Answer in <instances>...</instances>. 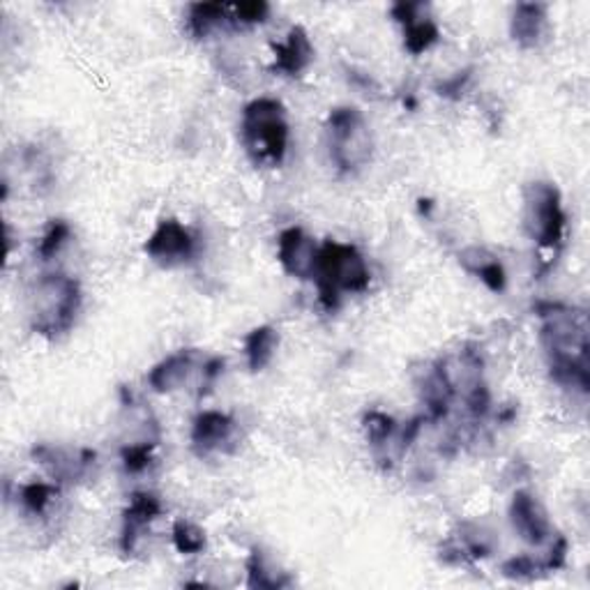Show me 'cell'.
Instances as JSON below:
<instances>
[{
    "instance_id": "1",
    "label": "cell",
    "mask_w": 590,
    "mask_h": 590,
    "mask_svg": "<svg viewBox=\"0 0 590 590\" xmlns=\"http://www.w3.org/2000/svg\"><path fill=\"white\" fill-rule=\"evenodd\" d=\"M549 369L561 386L588 392V318L561 302H538Z\"/></svg>"
},
{
    "instance_id": "2",
    "label": "cell",
    "mask_w": 590,
    "mask_h": 590,
    "mask_svg": "<svg viewBox=\"0 0 590 590\" xmlns=\"http://www.w3.org/2000/svg\"><path fill=\"white\" fill-rule=\"evenodd\" d=\"M314 281L321 304L328 312L339 307L341 293H363L369 289V265L353 244H341L328 240L318 247Z\"/></svg>"
},
{
    "instance_id": "3",
    "label": "cell",
    "mask_w": 590,
    "mask_h": 590,
    "mask_svg": "<svg viewBox=\"0 0 590 590\" xmlns=\"http://www.w3.org/2000/svg\"><path fill=\"white\" fill-rule=\"evenodd\" d=\"M242 143L256 164L279 166L289 150V123L277 100L259 98L242 111Z\"/></svg>"
},
{
    "instance_id": "4",
    "label": "cell",
    "mask_w": 590,
    "mask_h": 590,
    "mask_svg": "<svg viewBox=\"0 0 590 590\" xmlns=\"http://www.w3.org/2000/svg\"><path fill=\"white\" fill-rule=\"evenodd\" d=\"M81 310L79 281L51 273L37 279L30 293V326L37 335L59 337L67 332Z\"/></svg>"
},
{
    "instance_id": "5",
    "label": "cell",
    "mask_w": 590,
    "mask_h": 590,
    "mask_svg": "<svg viewBox=\"0 0 590 590\" xmlns=\"http://www.w3.org/2000/svg\"><path fill=\"white\" fill-rule=\"evenodd\" d=\"M565 211L561 192L551 183H528L524 187V226L544 250H558L565 238Z\"/></svg>"
},
{
    "instance_id": "6",
    "label": "cell",
    "mask_w": 590,
    "mask_h": 590,
    "mask_svg": "<svg viewBox=\"0 0 590 590\" xmlns=\"http://www.w3.org/2000/svg\"><path fill=\"white\" fill-rule=\"evenodd\" d=\"M330 155L339 171L363 168L372 158V135L365 116L353 106H339L328 118Z\"/></svg>"
},
{
    "instance_id": "7",
    "label": "cell",
    "mask_w": 590,
    "mask_h": 590,
    "mask_svg": "<svg viewBox=\"0 0 590 590\" xmlns=\"http://www.w3.org/2000/svg\"><path fill=\"white\" fill-rule=\"evenodd\" d=\"M146 254L162 265H178L197 254V240L176 219H164L146 242Z\"/></svg>"
},
{
    "instance_id": "8",
    "label": "cell",
    "mask_w": 590,
    "mask_h": 590,
    "mask_svg": "<svg viewBox=\"0 0 590 590\" xmlns=\"http://www.w3.org/2000/svg\"><path fill=\"white\" fill-rule=\"evenodd\" d=\"M277 259L281 268L296 279H314L318 247L298 226L287 228L277 242Z\"/></svg>"
},
{
    "instance_id": "9",
    "label": "cell",
    "mask_w": 590,
    "mask_h": 590,
    "mask_svg": "<svg viewBox=\"0 0 590 590\" xmlns=\"http://www.w3.org/2000/svg\"><path fill=\"white\" fill-rule=\"evenodd\" d=\"M392 16L404 26V47L409 53L420 55L439 42L441 30L427 14L423 3H399L392 8Z\"/></svg>"
},
{
    "instance_id": "10",
    "label": "cell",
    "mask_w": 590,
    "mask_h": 590,
    "mask_svg": "<svg viewBox=\"0 0 590 590\" xmlns=\"http://www.w3.org/2000/svg\"><path fill=\"white\" fill-rule=\"evenodd\" d=\"M162 515V503L152 493H135L131 497L125 517H123V532H121V549L125 554H135L139 540L143 538V530Z\"/></svg>"
},
{
    "instance_id": "11",
    "label": "cell",
    "mask_w": 590,
    "mask_h": 590,
    "mask_svg": "<svg viewBox=\"0 0 590 590\" xmlns=\"http://www.w3.org/2000/svg\"><path fill=\"white\" fill-rule=\"evenodd\" d=\"M33 456L40 462L53 480H79L88 473V468L95 464V452L90 450H63V448H49L40 445L33 450Z\"/></svg>"
},
{
    "instance_id": "12",
    "label": "cell",
    "mask_w": 590,
    "mask_h": 590,
    "mask_svg": "<svg viewBox=\"0 0 590 590\" xmlns=\"http://www.w3.org/2000/svg\"><path fill=\"white\" fill-rule=\"evenodd\" d=\"M512 526L530 544H542L551 536V524L544 507L528 491H517L510 507Z\"/></svg>"
},
{
    "instance_id": "13",
    "label": "cell",
    "mask_w": 590,
    "mask_h": 590,
    "mask_svg": "<svg viewBox=\"0 0 590 590\" xmlns=\"http://www.w3.org/2000/svg\"><path fill=\"white\" fill-rule=\"evenodd\" d=\"M236 423L231 415L219 413V411H205L201 413L194 427H192V445L203 456L215 450H222L226 443L234 441Z\"/></svg>"
},
{
    "instance_id": "14",
    "label": "cell",
    "mask_w": 590,
    "mask_h": 590,
    "mask_svg": "<svg viewBox=\"0 0 590 590\" xmlns=\"http://www.w3.org/2000/svg\"><path fill=\"white\" fill-rule=\"evenodd\" d=\"M275 72H281L287 76H298L307 70L314 61V47L310 42V35L304 33L302 26H296L289 30L287 40L281 45H275Z\"/></svg>"
},
{
    "instance_id": "15",
    "label": "cell",
    "mask_w": 590,
    "mask_h": 590,
    "mask_svg": "<svg viewBox=\"0 0 590 590\" xmlns=\"http://www.w3.org/2000/svg\"><path fill=\"white\" fill-rule=\"evenodd\" d=\"M197 369V351L187 349L168 355L158 367L148 374V384L155 392H174L183 388L192 372Z\"/></svg>"
},
{
    "instance_id": "16",
    "label": "cell",
    "mask_w": 590,
    "mask_h": 590,
    "mask_svg": "<svg viewBox=\"0 0 590 590\" xmlns=\"http://www.w3.org/2000/svg\"><path fill=\"white\" fill-rule=\"evenodd\" d=\"M512 37L524 49H536L547 35V8L538 3H522L512 14Z\"/></svg>"
},
{
    "instance_id": "17",
    "label": "cell",
    "mask_w": 590,
    "mask_h": 590,
    "mask_svg": "<svg viewBox=\"0 0 590 590\" xmlns=\"http://www.w3.org/2000/svg\"><path fill=\"white\" fill-rule=\"evenodd\" d=\"M460 263L470 275L478 277L489 291L493 293L505 291L507 275L503 271V263L487 250H482V247H468V250L460 254Z\"/></svg>"
},
{
    "instance_id": "18",
    "label": "cell",
    "mask_w": 590,
    "mask_h": 590,
    "mask_svg": "<svg viewBox=\"0 0 590 590\" xmlns=\"http://www.w3.org/2000/svg\"><path fill=\"white\" fill-rule=\"evenodd\" d=\"M277 344H279V335L271 326H261L247 335L244 355H247V365H250V369L261 372L268 367L275 357Z\"/></svg>"
},
{
    "instance_id": "19",
    "label": "cell",
    "mask_w": 590,
    "mask_h": 590,
    "mask_svg": "<svg viewBox=\"0 0 590 590\" xmlns=\"http://www.w3.org/2000/svg\"><path fill=\"white\" fill-rule=\"evenodd\" d=\"M226 12H228V8L219 5V3L192 5V8H189V16H187L189 33H192L194 37H205L215 26L226 22V18H224Z\"/></svg>"
},
{
    "instance_id": "20",
    "label": "cell",
    "mask_w": 590,
    "mask_h": 590,
    "mask_svg": "<svg viewBox=\"0 0 590 590\" xmlns=\"http://www.w3.org/2000/svg\"><path fill=\"white\" fill-rule=\"evenodd\" d=\"M247 575H250V579H247V586L250 588H281L289 583L287 577H281L268 563H265L261 551H254L250 561H247Z\"/></svg>"
},
{
    "instance_id": "21",
    "label": "cell",
    "mask_w": 590,
    "mask_h": 590,
    "mask_svg": "<svg viewBox=\"0 0 590 590\" xmlns=\"http://www.w3.org/2000/svg\"><path fill=\"white\" fill-rule=\"evenodd\" d=\"M174 544L180 554L194 556V554H201V551L205 549V536H203V530L199 526H194L192 522L180 519L174 526Z\"/></svg>"
},
{
    "instance_id": "22",
    "label": "cell",
    "mask_w": 590,
    "mask_h": 590,
    "mask_svg": "<svg viewBox=\"0 0 590 590\" xmlns=\"http://www.w3.org/2000/svg\"><path fill=\"white\" fill-rule=\"evenodd\" d=\"M59 491L53 485L45 482H33L22 489V503L30 512V515H42V512L49 507L53 493Z\"/></svg>"
},
{
    "instance_id": "23",
    "label": "cell",
    "mask_w": 590,
    "mask_h": 590,
    "mask_svg": "<svg viewBox=\"0 0 590 590\" xmlns=\"http://www.w3.org/2000/svg\"><path fill=\"white\" fill-rule=\"evenodd\" d=\"M70 236H72L70 224L63 222V219H55V222H51L49 231L45 234V238L40 242V250H37V252H40V256L45 261H49L51 256H55L63 250V244L70 240Z\"/></svg>"
},
{
    "instance_id": "24",
    "label": "cell",
    "mask_w": 590,
    "mask_h": 590,
    "mask_svg": "<svg viewBox=\"0 0 590 590\" xmlns=\"http://www.w3.org/2000/svg\"><path fill=\"white\" fill-rule=\"evenodd\" d=\"M152 448H155V443H143V441L127 443L123 448V464H125V468L129 473H141L143 468H148Z\"/></svg>"
},
{
    "instance_id": "25",
    "label": "cell",
    "mask_w": 590,
    "mask_h": 590,
    "mask_svg": "<svg viewBox=\"0 0 590 590\" xmlns=\"http://www.w3.org/2000/svg\"><path fill=\"white\" fill-rule=\"evenodd\" d=\"M503 573L505 577H512V579H532L538 577V573H544V565L532 561L530 556H519V558H512L503 565Z\"/></svg>"
},
{
    "instance_id": "26",
    "label": "cell",
    "mask_w": 590,
    "mask_h": 590,
    "mask_svg": "<svg viewBox=\"0 0 590 590\" xmlns=\"http://www.w3.org/2000/svg\"><path fill=\"white\" fill-rule=\"evenodd\" d=\"M236 14V22L240 24H261L265 22V16H268L271 8L265 3H242V5H234L228 8Z\"/></svg>"
}]
</instances>
